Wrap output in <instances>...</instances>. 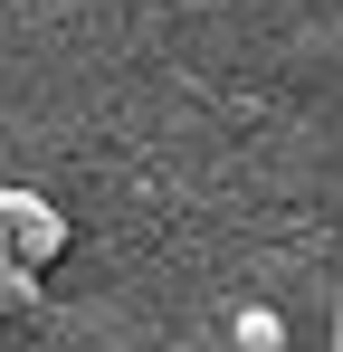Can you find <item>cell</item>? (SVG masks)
Returning a JSON list of instances; mask_svg holds the SVG:
<instances>
[{
	"label": "cell",
	"instance_id": "cell-1",
	"mask_svg": "<svg viewBox=\"0 0 343 352\" xmlns=\"http://www.w3.org/2000/svg\"><path fill=\"white\" fill-rule=\"evenodd\" d=\"M67 257V219H57L39 190H0V267L10 276H39Z\"/></svg>",
	"mask_w": 343,
	"mask_h": 352
},
{
	"label": "cell",
	"instance_id": "cell-3",
	"mask_svg": "<svg viewBox=\"0 0 343 352\" xmlns=\"http://www.w3.org/2000/svg\"><path fill=\"white\" fill-rule=\"evenodd\" d=\"M334 352H343V324H334Z\"/></svg>",
	"mask_w": 343,
	"mask_h": 352
},
{
	"label": "cell",
	"instance_id": "cell-2",
	"mask_svg": "<svg viewBox=\"0 0 343 352\" xmlns=\"http://www.w3.org/2000/svg\"><path fill=\"white\" fill-rule=\"evenodd\" d=\"M229 333H238V352H277V343H286V324L267 314V305H248V314H238Z\"/></svg>",
	"mask_w": 343,
	"mask_h": 352
}]
</instances>
